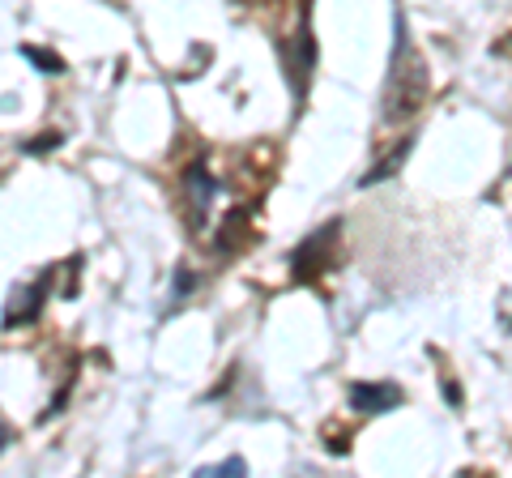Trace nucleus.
<instances>
[{"label": "nucleus", "mask_w": 512, "mask_h": 478, "mask_svg": "<svg viewBox=\"0 0 512 478\" xmlns=\"http://www.w3.org/2000/svg\"><path fill=\"white\" fill-rule=\"evenodd\" d=\"M431 90V73L423 65V56L410 47L402 13H397V47H393V65H389V86H384V107L380 120L384 124H406L410 116H419Z\"/></svg>", "instance_id": "1"}, {"label": "nucleus", "mask_w": 512, "mask_h": 478, "mask_svg": "<svg viewBox=\"0 0 512 478\" xmlns=\"http://www.w3.org/2000/svg\"><path fill=\"white\" fill-rule=\"evenodd\" d=\"M338 231H342V222L333 218V222H325V227H316V231L291 252V278H295V282H316L320 274H325V265H329V257H333V244H338Z\"/></svg>", "instance_id": "2"}, {"label": "nucleus", "mask_w": 512, "mask_h": 478, "mask_svg": "<svg viewBox=\"0 0 512 478\" xmlns=\"http://www.w3.org/2000/svg\"><path fill=\"white\" fill-rule=\"evenodd\" d=\"M282 60H286V82H291L295 99H303V94H308L312 73H316V39H312V26H308V9H303L299 30L282 43Z\"/></svg>", "instance_id": "3"}, {"label": "nucleus", "mask_w": 512, "mask_h": 478, "mask_svg": "<svg viewBox=\"0 0 512 478\" xmlns=\"http://www.w3.org/2000/svg\"><path fill=\"white\" fill-rule=\"evenodd\" d=\"M47 291H52V274H43L39 282H30V286H18V291L9 295V304H5V316H0V325H5V329L35 325L39 316H43Z\"/></svg>", "instance_id": "4"}, {"label": "nucleus", "mask_w": 512, "mask_h": 478, "mask_svg": "<svg viewBox=\"0 0 512 478\" xmlns=\"http://www.w3.org/2000/svg\"><path fill=\"white\" fill-rule=\"evenodd\" d=\"M184 193H188V222H192V227H205V214H210V205L218 197L214 171L205 167V163H188V171H184Z\"/></svg>", "instance_id": "5"}, {"label": "nucleus", "mask_w": 512, "mask_h": 478, "mask_svg": "<svg viewBox=\"0 0 512 478\" xmlns=\"http://www.w3.org/2000/svg\"><path fill=\"white\" fill-rule=\"evenodd\" d=\"M350 406L359 414H384V410H397L402 406V389L393 380H363V385L350 389Z\"/></svg>", "instance_id": "6"}, {"label": "nucleus", "mask_w": 512, "mask_h": 478, "mask_svg": "<svg viewBox=\"0 0 512 478\" xmlns=\"http://www.w3.org/2000/svg\"><path fill=\"white\" fill-rule=\"evenodd\" d=\"M410 150H414V133H406L402 141H397V150H393V154H384L380 163H376L372 171H367L359 184H363V188H372V184H380V180H389V175H397V171H402V163L410 158Z\"/></svg>", "instance_id": "7"}, {"label": "nucleus", "mask_w": 512, "mask_h": 478, "mask_svg": "<svg viewBox=\"0 0 512 478\" xmlns=\"http://www.w3.org/2000/svg\"><path fill=\"white\" fill-rule=\"evenodd\" d=\"M244 231H248V214H244V210L227 214V222H222V231H218V248H222V252H235V248L248 239Z\"/></svg>", "instance_id": "8"}, {"label": "nucleus", "mask_w": 512, "mask_h": 478, "mask_svg": "<svg viewBox=\"0 0 512 478\" xmlns=\"http://www.w3.org/2000/svg\"><path fill=\"white\" fill-rule=\"evenodd\" d=\"M222 474H248V461L244 457H227V461H218V466H201L197 478H222Z\"/></svg>", "instance_id": "9"}, {"label": "nucleus", "mask_w": 512, "mask_h": 478, "mask_svg": "<svg viewBox=\"0 0 512 478\" xmlns=\"http://www.w3.org/2000/svg\"><path fill=\"white\" fill-rule=\"evenodd\" d=\"M22 56L35 60V69H43V73H64V65H60L56 52H43V47H22Z\"/></svg>", "instance_id": "10"}, {"label": "nucleus", "mask_w": 512, "mask_h": 478, "mask_svg": "<svg viewBox=\"0 0 512 478\" xmlns=\"http://www.w3.org/2000/svg\"><path fill=\"white\" fill-rule=\"evenodd\" d=\"M197 291V274H188V269H175V291H171V299L175 304H184V295H192Z\"/></svg>", "instance_id": "11"}, {"label": "nucleus", "mask_w": 512, "mask_h": 478, "mask_svg": "<svg viewBox=\"0 0 512 478\" xmlns=\"http://www.w3.org/2000/svg\"><path fill=\"white\" fill-rule=\"evenodd\" d=\"M60 141H64L60 133H47V137H39V141H26V146H22V150H26V154H43V150H56V146H60Z\"/></svg>", "instance_id": "12"}, {"label": "nucleus", "mask_w": 512, "mask_h": 478, "mask_svg": "<svg viewBox=\"0 0 512 478\" xmlns=\"http://www.w3.org/2000/svg\"><path fill=\"white\" fill-rule=\"evenodd\" d=\"M9 440H13V432H9V423H5V419H0V453H5V449H9Z\"/></svg>", "instance_id": "13"}]
</instances>
